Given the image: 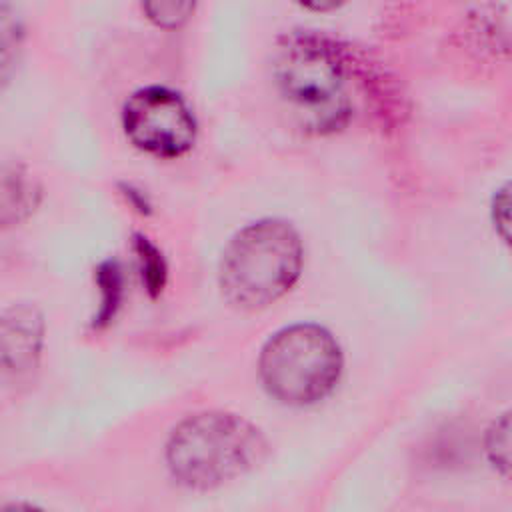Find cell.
I'll use <instances>...</instances> for the list:
<instances>
[{
    "label": "cell",
    "mask_w": 512,
    "mask_h": 512,
    "mask_svg": "<svg viewBox=\"0 0 512 512\" xmlns=\"http://www.w3.org/2000/svg\"><path fill=\"white\" fill-rule=\"evenodd\" d=\"M98 284L102 286V300H100V308L94 316V326L102 328L116 316V308L120 306L122 274H120V268L116 262H106L100 266Z\"/></svg>",
    "instance_id": "cell-10"
},
{
    "label": "cell",
    "mask_w": 512,
    "mask_h": 512,
    "mask_svg": "<svg viewBox=\"0 0 512 512\" xmlns=\"http://www.w3.org/2000/svg\"><path fill=\"white\" fill-rule=\"evenodd\" d=\"M258 370L272 398L288 406H310L334 390L342 372V352L326 328L294 324L264 344Z\"/></svg>",
    "instance_id": "cell-4"
},
{
    "label": "cell",
    "mask_w": 512,
    "mask_h": 512,
    "mask_svg": "<svg viewBox=\"0 0 512 512\" xmlns=\"http://www.w3.org/2000/svg\"><path fill=\"white\" fill-rule=\"evenodd\" d=\"M40 184L24 164H6L0 170V228L26 222L40 204Z\"/></svg>",
    "instance_id": "cell-7"
},
{
    "label": "cell",
    "mask_w": 512,
    "mask_h": 512,
    "mask_svg": "<svg viewBox=\"0 0 512 512\" xmlns=\"http://www.w3.org/2000/svg\"><path fill=\"white\" fill-rule=\"evenodd\" d=\"M142 14L160 30H178L192 18L196 0H138Z\"/></svg>",
    "instance_id": "cell-9"
},
{
    "label": "cell",
    "mask_w": 512,
    "mask_h": 512,
    "mask_svg": "<svg viewBox=\"0 0 512 512\" xmlns=\"http://www.w3.org/2000/svg\"><path fill=\"white\" fill-rule=\"evenodd\" d=\"M302 260V240L288 222L278 218L252 222L238 230L222 252L220 292L234 308L262 310L296 284Z\"/></svg>",
    "instance_id": "cell-3"
},
{
    "label": "cell",
    "mask_w": 512,
    "mask_h": 512,
    "mask_svg": "<svg viewBox=\"0 0 512 512\" xmlns=\"http://www.w3.org/2000/svg\"><path fill=\"white\" fill-rule=\"evenodd\" d=\"M264 454L266 440L252 422L232 412L204 410L170 430L164 462L176 484L204 492L244 476Z\"/></svg>",
    "instance_id": "cell-1"
},
{
    "label": "cell",
    "mask_w": 512,
    "mask_h": 512,
    "mask_svg": "<svg viewBox=\"0 0 512 512\" xmlns=\"http://www.w3.org/2000/svg\"><path fill=\"white\" fill-rule=\"evenodd\" d=\"M26 46V24L10 0H0V96L14 82Z\"/></svg>",
    "instance_id": "cell-8"
},
{
    "label": "cell",
    "mask_w": 512,
    "mask_h": 512,
    "mask_svg": "<svg viewBox=\"0 0 512 512\" xmlns=\"http://www.w3.org/2000/svg\"><path fill=\"white\" fill-rule=\"evenodd\" d=\"M276 88L300 128L330 134L352 116L348 68L342 50L314 32L282 40L274 60Z\"/></svg>",
    "instance_id": "cell-2"
},
{
    "label": "cell",
    "mask_w": 512,
    "mask_h": 512,
    "mask_svg": "<svg viewBox=\"0 0 512 512\" xmlns=\"http://www.w3.org/2000/svg\"><path fill=\"white\" fill-rule=\"evenodd\" d=\"M120 122L136 150L160 160L188 154L198 136V122L188 100L160 84L134 90L122 106Z\"/></svg>",
    "instance_id": "cell-5"
},
{
    "label": "cell",
    "mask_w": 512,
    "mask_h": 512,
    "mask_svg": "<svg viewBox=\"0 0 512 512\" xmlns=\"http://www.w3.org/2000/svg\"><path fill=\"white\" fill-rule=\"evenodd\" d=\"M494 226L498 228L502 240L506 242L508 238V188L504 186L502 190H498L496 198H494Z\"/></svg>",
    "instance_id": "cell-13"
},
{
    "label": "cell",
    "mask_w": 512,
    "mask_h": 512,
    "mask_svg": "<svg viewBox=\"0 0 512 512\" xmlns=\"http://www.w3.org/2000/svg\"><path fill=\"white\" fill-rule=\"evenodd\" d=\"M296 2L314 12H330V10H336L342 4H346L348 0H296Z\"/></svg>",
    "instance_id": "cell-14"
},
{
    "label": "cell",
    "mask_w": 512,
    "mask_h": 512,
    "mask_svg": "<svg viewBox=\"0 0 512 512\" xmlns=\"http://www.w3.org/2000/svg\"><path fill=\"white\" fill-rule=\"evenodd\" d=\"M134 250L140 260L142 280L148 288V292L158 294L162 292L166 284V262L160 254V250L144 236H134Z\"/></svg>",
    "instance_id": "cell-11"
},
{
    "label": "cell",
    "mask_w": 512,
    "mask_h": 512,
    "mask_svg": "<svg viewBox=\"0 0 512 512\" xmlns=\"http://www.w3.org/2000/svg\"><path fill=\"white\" fill-rule=\"evenodd\" d=\"M46 322L30 302H12L0 310V382L28 384L40 368Z\"/></svg>",
    "instance_id": "cell-6"
},
{
    "label": "cell",
    "mask_w": 512,
    "mask_h": 512,
    "mask_svg": "<svg viewBox=\"0 0 512 512\" xmlns=\"http://www.w3.org/2000/svg\"><path fill=\"white\" fill-rule=\"evenodd\" d=\"M486 454L492 466L506 478L510 470V418L508 412L498 416L486 434Z\"/></svg>",
    "instance_id": "cell-12"
}]
</instances>
